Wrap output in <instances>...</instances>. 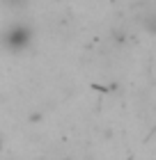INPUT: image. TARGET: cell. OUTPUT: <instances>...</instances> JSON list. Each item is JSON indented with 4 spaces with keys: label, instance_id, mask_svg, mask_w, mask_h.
I'll return each mask as SVG.
<instances>
[{
    "label": "cell",
    "instance_id": "3957f363",
    "mask_svg": "<svg viewBox=\"0 0 156 160\" xmlns=\"http://www.w3.org/2000/svg\"><path fill=\"white\" fill-rule=\"evenodd\" d=\"M7 9H23V7L28 5V0H0Z\"/></svg>",
    "mask_w": 156,
    "mask_h": 160
},
{
    "label": "cell",
    "instance_id": "7a4b0ae2",
    "mask_svg": "<svg viewBox=\"0 0 156 160\" xmlns=\"http://www.w3.org/2000/svg\"><path fill=\"white\" fill-rule=\"evenodd\" d=\"M140 23L149 32H156V7L154 5H149L145 12H140Z\"/></svg>",
    "mask_w": 156,
    "mask_h": 160
},
{
    "label": "cell",
    "instance_id": "6da1fadb",
    "mask_svg": "<svg viewBox=\"0 0 156 160\" xmlns=\"http://www.w3.org/2000/svg\"><path fill=\"white\" fill-rule=\"evenodd\" d=\"M0 43L12 50V53H19V50H25L32 43V28L25 23H12L7 25L3 34H0Z\"/></svg>",
    "mask_w": 156,
    "mask_h": 160
}]
</instances>
